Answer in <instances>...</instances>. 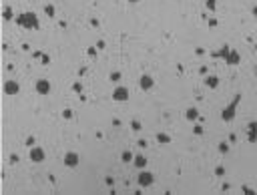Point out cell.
<instances>
[{"mask_svg":"<svg viewBox=\"0 0 257 195\" xmlns=\"http://www.w3.org/2000/svg\"><path fill=\"white\" fill-rule=\"evenodd\" d=\"M48 91H50L48 80H40V83H38V93H42V95H44V93H48Z\"/></svg>","mask_w":257,"mask_h":195,"instance_id":"12","label":"cell"},{"mask_svg":"<svg viewBox=\"0 0 257 195\" xmlns=\"http://www.w3.org/2000/svg\"><path fill=\"white\" fill-rule=\"evenodd\" d=\"M153 181H155V179H153V175L149 171H145V173H141V175H139V185H141V187H149V185H153Z\"/></svg>","mask_w":257,"mask_h":195,"instance_id":"5","label":"cell"},{"mask_svg":"<svg viewBox=\"0 0 257 195\" xmlns=\"http://www.w3.org/2000/svg\"><path fill=\"white\" fill-rule=\"evenodd\" d=\"M225 62H227V65H231V66L239 65V62H241V54H239L237 50H233V48H231V50H229V54L225 57Z\"/></svg>","mask_w":257,"mask_h":195,"instance_id":"3","label":"cell"},{"mask_svg":"<svg viewBox=\"0 0 257 195\" xmlns=\"http://www.w3.org/2000/svg\"><path fill=\"white\" fill-rule=\"evenodd\" d=\"M135 165H137V167H139V169H143L145 167V165H147V159H145V157H135Z\"/></svg>","mask_w":257,"mask_h":195,"instance_id":"14","label":"cell"},{"mask_svg":"<svg viewBox=\"0 0 257 195\" xmlns=\"http://www.w3.org/2000/svg\"><path fill=\"white\" fill-rule=\"evenodd\" d=\"M113 99H115V101H127V99H128V88L119 87L117 91L113 93Z\"/></svg>","mask_w":257,"mask_h":195,"instance_id":"6","label":"cell"},{"mask_svg":"<svg viewBox=\"0 0 257 195\" xmlns=\"http://www.w3.org/2000/svg\"><path fill=\"white\" fill-rule=\"evenodd\" d=\"M205 84H207V87H211V88H215L217 84H219V79L211 75V77H207V79H205Z\"/></svg>","mask_w":257,"mask_h":195,"instance_id":"11","label":"cell"},{"mask_svg":"<svg viewBox=\"0 0 257 195\" xmlns=\"http://www.w3.org/2000/svg\"><path fill=\"white\" fill-rule=\"evenodd\" d=\"M18 22L22 24V26H28V28H38V20L34 14H22L18 18Z\"/></svg>","mask_w":257,"mask_h":195,"instance_id":"2","label":"cell"},{"mask_svg":"<svg viewBox=\"0 0 257 195\" xmlns=\"http://www.w3.org/2000/svg\"><path fill=\"white\" fill-rule=\"evenodd\" d=\"M153 87V79L149 77V75H145V77H141V88L143 91H149V88Z\"/></svg>","mask_w":257,"mask_h":195,"instance_id":"8","label":"cell"},{"mask_svg":"<svg viewBox=\"0 0 257 195\" xmlns=\"http://www.w3.org/2000/svg\"><path fill=\"white\" fill-rule=\"evenodd\" d=\"M157 141H159V143H169V141H171V137H169V135L159 133V135H157Z\"/></svg>","mask_w":257,"mask_h":195,"instance_id":"15","label":"cell"},{"mask_svg":"<svg viewBox=\"0 0 257 195\" xmlns=\"http://www.w3.org/2000/svg\"><path fill=\"white\" fill-rule=\"evenodd\" d=\"M239 101H241V95H235V99H233V103L229 105V107H225L223 109V113H221V119L223 121H233V117H235V111H237V105H239Z\"/></svg>","mask_w":257,"mask_h":195,"instance_id":"1","label":"cell"},{"mask_svg":"<svg viewBox=\"0 0 257 195\" xmlns=\"http://www.w3.org/2000/svg\"><path fill=\"white\" fill-rule=\"evenodd\" d=\"M255 75H257V69H255Z\"/></svg>","mask_w":257,"mask_h":195,"instance_id":"22","label":"cell"},{"mask_svg":"<svg viewBox=\"0 0 257 195\" xmlns=\"http://www.w3.org/2000/svg\"><path fill=\"white\" fill-rule=\"evenodd\" d=\"M253 16H255V18H257V4H255V6H253Z\"/></svg>","mask_w":257,"mask_h":195,"instance_id":"20","label":"cell"},{"mask_svg":"<svg viewBox=\"0 0 257 195\" xmlns=\"http://www.w3.org/2000/svg\"><path fill=\"white\" fill-rule=\"evenodd\" d=\"M30 157H32V161H42L44 159V153H42V149H32Z\"/></svg>","mask_w":257,"mask_h":195,"instance_id":"9","label":"cell"},{"mask_svg":"<svg viewBox=\"0 0 257 195\" xmlns=\"http://www.w3.org/2000/svg\"><path fill=\"white\" fill-rule=\"evenodd\" d=\"M128 2H139V0H128Z\"/></svg>","mask_w":257,"mask_h":195,"instance_id":"21","label":"cell"},{"mask_svg":"<svg viewBox=\"0 0 257 195\" xmlns=\"http://www.w3.org/2000/svg\"><path fill=\"white\" fill-rule=\"evenodd\" d=\"M6 91H8V93H16V91H18V84L8 83V84H6Z\"/></svg>","mask_w":257,"mask_h":195,"instance_id":"16","label":"cell"},{"mask_svg":"<svg viewBox=\"0 0 257 195\" xmlns=\"http://www.w3.org/2000/svg\"><path fill=\"white\" fill-rule=\"evenodd\" d=\"M197 117H199V111H197L195 107L187 109V119H189V121H193V119H197Z\"/></svg>","mask_w":257,"mask_h":195,"instance_id":"13","label":"cell"},{"mask_svg":"<svg viewBox=\"0 0 257 195\" xmlns=\"http://www.w3.org/2000/svg\"><path fill=\"white\" fill-rule=\"evenodd\" d=\"M229 50H231V48H229V46L225 44V46H223V48H221V50H217V52H213V57H215V58H225L227 54H229Z\"/></svg>","mask_w":257,"mask_h":195,"instance_id":"10","label":"cell"},{"mask_svg":"<svg viewBox=\"0 0 257 195\" xmlns=\"http://www.w3.org/2000/svg\"><path fill=\"white\" fill-rule=\"evenodd\" d=\"M227 149H229V147H227V143H221V145H219V151H221V153H227Z\"/></svg>","mask_w":257,"mask_h":195,"instance_id":"19","label":"cell"},{"mask_svg":"<svg viewBox=\"0 0 257 195\" xmlns=\"http://www.w3.org/2000/svg\"><path fill=\"white\" fill-rule=\"evenodd\" d=\"M121 157H123V161H125V163H128V161H133V153H131V151H125V153H123Z\"/></svg>","mask_w":257,"mask_h":195,"instance_id":"17","label":"cell"},{"mask_svg":"<svg viewBox=\"0 0 257 195\" xmlns=\"http://www.w3.org/2000/svg\"><path fill=\"white\" fill-rule=\"evenodd\" d=\"M207 8L209 10H215V0H207Z\"/></svg>","mask_w":257,"mask_h":195,"instance_id":"18","label":"cell"},{"mask_svg":"<svg viewBox=\"0 0 257 195\" xmlns=\"http://www.w3.org/2000/svg\"><path fill=\"white\" fill-rule=\"evenodd\" d=\"M247 141L249 143H257V123L251 121L247 125Z\"/></svg>","mask_w":257,"mask_h":195,"instance_id":"4","label":"cell"},{"mask_svg":"<svg viewBox=\"0 0 257 195\" xmlns=\"http://www.w3.org/2000/svg\"><path fill=\"white\" fill-rule=\"evenodd\" d=\"M64 163H66L68 167H74V165L79 163V155L76 153H68L66 157H64Z\"/></svg>","mask_w":257,"mask_h":195,"instance_id":"7","label":"cell"}]
</instances>
